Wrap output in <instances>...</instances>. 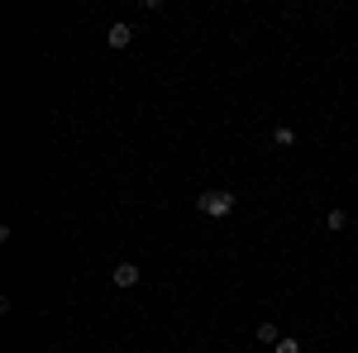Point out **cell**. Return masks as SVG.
<instances>
[{
    "instance_id": "cell-6",
    "label": "cell",
    "mask_w": 358,
    "mask_h": 353,
    "mask_svg": "<svg viewBox=\"0 0 358 353\" xmlns=\"http://www.w3.org/2000/svg\"><path fill=\"white\" fill-rule=\"evenodd\" d=\"M325 229H349V215H344V210H339V206H334L330 215H325Z\"/></svg>"
},
{
    "instance_id": "cell-3",
    "label": "cell",
    "mask_w": 358,
    "mask_h": 353,
    "mask_svg": "<svg viewBox=\"0 0 358 353\" xmlns=\"http://www.w3.org/2000/svg\"><path fill=\"white\" fill-rule=\"evenodd\" d=\"M106 43H110L115 53L129 48V43H134V29H129V24H110V29H106Z\"/></svg>"
},
{
    "instance_id": "cell-8",
    "label": "cell",
    "mask_w": 358,
    "mask_h": 353,
    "mask_svg": "<svg viewBox=\"0 0 358 353\" xmlns=\"http://www.w3.org/2000/svg\"><path fill=\"white\" fill-rule=\"evenodd\" d=\"M354 234H358V219H354Z\"/></svg>"
},
{
    "instance_id": "cell-4",
    "label": "cell",
    "mask_w": 358,
    "mask_h": 353,
    "mask_svg": "<svg viewBox=\"0 0 358 353\" xmlns=\"http://www.w3.org/2000/svg\"><path fill=\"white\" fill-rule=\"evenodd\" d=\"M258 344H273V349L282 344V334H277V325H273V320H258Z\"/></svg>"
},
{
    "instance_id": "cell-5",
    "label": "cell",
    "mask_w": 358,
    "mask_h": 353,
    "mask_svg": "<svg viewBox=\"0 0 358 353\" xmlns=\"http://www.w3.org/2000/svg\"><path fill=\"white\" fill-rule=\"evenodd\" d=\"M273 143H277V148H292V143H296V129H287V124H277V129H273Z\"/></svg>"
},
{
    "instance_id": "cell-2",
    "label": "cell",
    "mask_w": 358,
    "mask_h": 353,
    "mask_svg": "<svg viewBox=\"0 0 358 353\" xmlns=\"http://www.w3.org/2000/svg\"><path fill=\"white\" fill-rule=\"evenodd\" d=\"M138 277H143V272H138V263H115V272H110L115 287H138Z\"/></svg>"
},
{
    "instance_id": "cell-1",
    "label": "cell",
    "mask_w": 358,
    "mask_h": 353,
    "mask_svg": "<svg viewBox=\"0 0 358 353\" xmlns=\"http://www.w3.org/2000/svg\"><path fill=\"white\" fill-rule=\"evenodd\" d=\"M234 206H239L234 191H201V196H196V210L210 215V219H229V215H234Z\"/></svg>"
},
{
    "instance_id": "cell-7",
    "label": "cell",
    "mask_w": 358,
    "mask_h": 353,
    "mask_svg": "<svg viewBox=\"0 0 358 353\" xmlns=\"http://www.w3.org/2000/svg\"><path fill=\"white\" fill-rule=\"evenodd\" d=\"M273 353H301V344H296V339H282V344H277Z\"/></svg>"
}]
</instances>
